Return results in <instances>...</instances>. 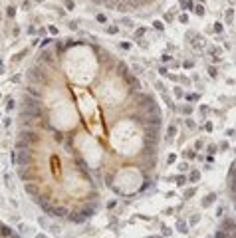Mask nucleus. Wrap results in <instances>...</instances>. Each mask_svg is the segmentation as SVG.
I'll use <instances>...</instances> for the list:
<instances>
[{"mask_svg": "<svg viewBox=\"0 0 236 238\" xmlns=\"http://www.w3.org/2000/svg\"><path fill=\"white\" fill-rule=\"evenodd\" d=\"M212 238H236V216H232V214L222 216L214 228Z\"/></svg>", "mask_w": 236, "mask_h": 238, "instance_id": "f03ea898", "label": "nucleus"}, {"mask_svg": "<svg viewBox=\"0 0 236 238\" xmlns=\"http://www.w3.org/2000/svg\"><path fill=\"white\" fill-rule=\"evenodd\" d=\"M64 2H66V6H68V8H71V6H74V2H71V0H64Z\"/></svg>", "mask_w": 236, "mask_h": 238, "instance_id": "0eeeda50", "label": "nucleus"}, {"mask_svg": "<svg viewBox=\"0 0 236 238\" xmlns=\"http://www.w3.org/2000/svg\"><path fill=\"white\" fill-rule=\"evenodd\" d=\"M163 113L129 66L85 40L42 42L26 71L12 151L26 195L50 218L87 222L101 190L153 186Z\"/></svg>", "mask_w": 236, "mask_h": 238, "instance_id": "f257e3e1", "label": "nucleus"}, {"mask_svg": "<svg viewBox=\"0 0 236 238\" xmlns=\"http://www.w3.org/2000/svg\"><path fill=\"white\" fill-rule=\"evenodd\" d=\"M0 238H22V236H20L12 226H8L6 222L0 220Z\"/></svg>", "mask_w": 236, "mask_h": 238, "instance_id": "20e7f679", "label": "nucleus"}, {"mask_svg": "<svg viewBox=\"0 0 236 238\" xmlns=\"http://www.w3.org/2000/svg\"><path fill=\"white\" fill-rule=\"evenodd\" d=\"M194 12H197L198 16H203V14H204V6H203V4H198L197 8H194Z\"/></svg>", "mask_w": 236, "mask_h": 238, "instance_id": "39448f33", "label": "nucleus"}, {"mask_svg": "<svg viewBox=\"0 0 236 238\" xmlns=\"http://www.w3.org/2000/svg\"><path fill=\"white\" fill-rule=\"evenodd\" d=\"M226 193L236 210V159L230 163V169H228V175H226Z\"/></svg>", "mask_w": 236, "mask_h": 238, "instance_id": "7ed1b4c3", "label": "nucleus"}, {"mask_svg": "<svg viewBox=\"0 0 236 238\" xmlns=\"http://www.w3.org/2000/svg\"><path fill=\"white\" fill-rule=\"evenodd\" d=\"M141 238H165V236H157V234H149V236H141Z\"/></svg>", "mask_w": 236, "mask_h": 238, "instance_id": "423d86ee", "label": "nucleus"}]
</instances>
